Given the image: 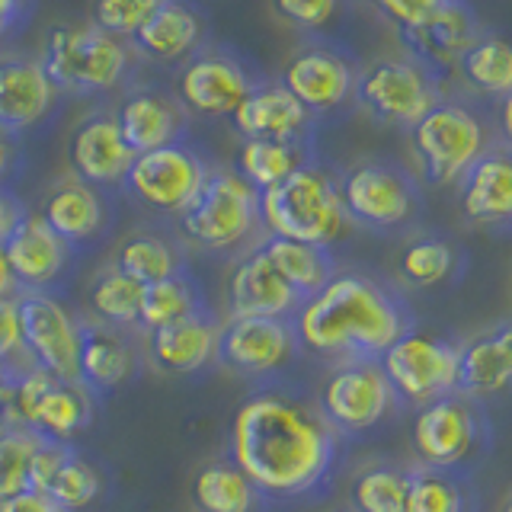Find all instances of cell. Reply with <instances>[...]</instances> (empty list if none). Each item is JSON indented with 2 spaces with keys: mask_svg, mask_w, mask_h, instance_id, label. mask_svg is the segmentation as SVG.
<instances>
[{
  "mask_svg": "<svg viewBox=\"0 0 512 512\" xmlns=\"http://www.w3.org/2000/svg\"><path fill=\"white\" fill-rule=\"evenodd\" d=\"M231 461L266 503L311 500L330 487L340 461V432L320 407L279 388H263L237 407L231 423Z\"/></svg>",
  "mask_w": 512,
  "mask_h": 512,
  "instance_id": "1",
  "label": "cell"
},
{
  "mask_svg": "<svg viewBox=\"0 0 512 512\" xmlns=\"http://www.w3.org/2000/svg\"><path fill=\"white\" fill-rule=\"evenodd\" d=\"M301 349L330 362H378L413 330L404 295L365 272H336L292 317Z\"/></svg>",
  "mask_w": 512,
  "mask_h": 512,
  "instance_id": "2",
  "label": "cell"
},
{
  "mask_svg": "<svg viewBox=\"0 0 512 512\" xmlns=\"http://www.w3.org/2000/svg\"><path fill=\"white\" fill-rule=\"evenodd\" d=\"M260 215L266 234L314 247H333L352 224L340 180L317 160L295 170L285 183L260 192Z\"/></svg>",
  "mask_w": 512,
  "mask_h": 512,
  "instance_id": "3",
  "label": "cell"
},
{
  "mask_svg": "<svg viewBox=\"0 0 512 512\" xmlns=\"http://www.w3.org/2000/svg\"><path fill=\"white\" fill-rule=\"evenodd\" d=\"M189 247L215 256L247 253L266 237L260 215V192L228 167H212L202 192L176 218Z\"/></svg>",
  "mask_w": 512,
  "mask_h": 512,
  "instance_id": "4",
  "label": "cell"
},
{
  "mask_svg": "<svg viewBox=\"0 0 512 512\" xmlns=\"http://www.w3.org/2000/svg\"><path fill=\"white\" fill-rule=\"evenodd\" d=\"M135 52L128 42L93 23H61L42 42V68L64 96H103L119 90L132 74Z\"/></svg>",
  "mask_w": 512,
  "mask_h": 512,
  "instance_id": "5",
  "label": "cell"
},
{
  "mask_svg": "<svg viewBox=\"0 0 512 512\" xmlns=\"http://www.w3.org/2000/svg\"><path fill=\"white\" fill-rule=\"evenodd\" d=\"M493 144L490 125L455 100H439L410 128V151L429 186H458Z\"/></svg>",
  "mask_w": 512,
  "mask_h": 512,
  "instance_id": "6",
  "label": "cell"
},
{
  "mask_svg": "<svg viewBox=\"0 0 512 512\" xmlns=\"http://www.w3.org/2000/svg\"><path fill=\"white\" fill-rule=\"evenodd\" d=\"M493 429L480 400L461 391L420 407L410 426V442L423 468L468 474L490 452Z\"/></svg>",
  "mask_w": 512,
  "mask_h": 512,
  "instance_id": "7",
  "label": "cell"
},
{
  "mask_svg": "<svg viewBox=\"0 0 512 512\" xmlns=\"http://www.w3.org/2000/svg\"><path fill=\"white\" fill-rule=\"evenodd\" d=\"M0 413H4L0 426H26L52 442H71L77 432L90 426L93 400L84 384L61 381L42 368H29L16 381L10 404Z\"/></svg>",
  "mask_w": 512,
  "mask_h": 512,
  "instance_id": "8",
  "label": "cell"
},
{
  "mask_svg": "<svg viewBox=\"0 0 512 512\" xmlns=\"http://www.w3.org/2000/svg\"><path fill=\"white\" fill-rule=\"evenodd\" d=\"M317 407L340 436H362L388 423L404 404L378 362H340L330 368Z\"/></svg>",
  "mask_w": 512,
  "mask_h": 512,
  "instance_id": "9",
  "label": "cell"
},
{
  "mask_svg": "<svg viewBox=\"0 0 512 512\" xmlns=\"http://www.w3.org/2000/svg\"><path fill=\"white\" fill-rule=\"evenodd\" d=\"M378 365H381V372L388 375L400 404L420 410L432 404V400L458 391L461 346L445 340V336L410 330L384 352Z\"/></svg>",
  "mask_w": 512,
  "mask_h": 512,
  "instance_id": "10",
  "label": "cell"
},
{
  "mask_svg": "<svg viewBox=\"0 0 512 512\" xmlns=\"http://www.w3.org/2000/svg\"><path fill=\"white\" fill-rule=\"evenodd\" d=\"M208 173H212V167L205 164V157L196 148H189L186 141H180L138 154L122 189L128 192V199L148 208V212L180 218L196 202Z\"/></svg>",
  "mask_w": 512,
  "mask_h": 512,
  "instance_id": "11",
  "label": "cell"
},
{
  "mask_svg": "<svg viewBox=\"0 0 512 512\" xmlns=\"http://www.w3.org/2000/svg\"><path fill=\"white\" fill-rule=\"evenodd\" d=\"M356 100L372 119L410 132L442 96L420 58H381L359 71Z\"/></svg>",
  "mask_w": 512,
  "mask_h": 512,
  "instance_id": "12",
  "label": "cell"
},
{
  "mask_svg": "<svg viewBox=\"0 0 512 512\" xmlns=\"http://www.w3.org/2000/svg\"><path fill=\"white\" fill-rule=\"evenodd\" d=\"M343 202L352 224L372 231L404 228L420 212V186L413 176L388 160H362L340 176Z\"/></svg>",
  "mask_w": 512,
  "mask_h": 512,
  "instance_id": "13",
  "label": "cell"
},
{
  "mask_svg": "<svg viewBox=\"0 0 512 512\" xmlns=\"http://www.w3.org/2000/svg\"><path fill=\"white\" fill-rule=\"evenodd\" d=\"M16 304L32 365L61 381L80 384L84 317H77L55 292H20Z\"/></svg>",
  "mask_w": 512,
  "mask_h": 512,
  "instance_id": "14",
  "label": "cell"
},
{
  "mask_svg": "<svg viewBox=\"0 0 512 512\" xmlns=\"http://www.w3.org/2000/svg\"><path fill=\"white\" fill-rule=\"evenodd\" d=\"M301 356L292 320L228 317L221 324L218 365L247 381H272Z\"/></svg>",
  "mask_w": 512,
  "mask_h": 512,
  "instance_id": "15",
  "label": "cell"
},
{
  "mask_svg": "<svg viewBox=\"0 0 512 512\" xmlns=\"http://www.w3.org/2000/svg\"><path fill=\"white\" fill-rule=\"evenodd\" d=\"M256 80L250 68L237 55L224 48H199L176 77V100L186 112H196L205 119L234 116L240 103L253 93Z\"/></svg>",
  "mask_w": 512,
  "mask_h": 512,
  "instance_id": "16",
  "label": "cell"
},
{
  "mask_svg": "<svg viewBox=\"0 0 512 512\" xmlns=\"http://www.w3.org/2000/svg\"><path fill=\"white\" fill-rule=\"evenodd\" d=\"M356 77L359 71L352 68L346 55L333 52L327 45H304L285 61L279 84L311 116H327L356 96Z\"/></svg>",
  "mask_w": 512,
  "mask_h": 512,
  "instance_id": "17",
  "label": "cell"
},
{
  "mask_svg": "<svg viewBox=\"0 0 512 512\" xmlns=\"http://www.w3.org/2000/svg\"><path fill=\"white\" fill-rule=\"evenodd\" d=\"M135 151L122 138L116 116L106 109L90 112L84 122L74 125L68 138V164L77 180H84L96 189H122L125 176L135 164Z\"/></svg>",
  "mask_w": 512,
  "mask_h": 512,
  "instance_id": "18",
  "label": "cell"
},
{
  "mask_svg": "<svg viewBox=\"0 0 512 512\" xmlns=\"http://www.w3.org/2000/svg\"><path fill=\"white\" fill-rule=\"evenodd\" d=\"M58 90L48 80L39 55H0V132L20 138L39 128L58 106Z\"/></svg>",
  "mask_w": 512,
  "mask_h": 512,
  "instance_id": "19",
  "label": "cell"
},
{
  "mask_svg": "<svg viewBox=\"0 0 512 512\" xmlns=\"http://www.w3.org/2000/svg\"><path fill=\"white\" fill-rule=\"evenodd\" d=\"M301 295L282 279V272L269 263V256L256 244L240 253L224 285V308L228 317H282L292 320L301 308Z\"/></svg>",
  "mask_w": 512,
  "mask_h": 512,
  "instance_id": "20",
  "label": "cell"
},
{
  "mask_svg": "<svg viewBox=\"0 0 512 512\" xmlns=\"http://www.w3.org/2000/svg\"><path fill=\"white\" fill-rule=\"evenodd\" d=\"M4 250L20 292H52L71 272L77 253L68 240H61L48 228L39 212H29L20 221V228L10 234Z\"/></svg>",
  "mask_w": 512,
  "mask_h": 512,
  "instance_id": "21",
  "label": "cell"
},
{
  "mask_svg": "<svg viewBox=\"0 0 512 512\" xmlns=\"http://www.w3.org/2000/svg\"><path fill=\"white\" fill-rule=\"evenodd\" d=\"M458 212L471 228L512 231V148H493L458 183Z\"/></svg>",
  "mask_w": 512,
  "mask_h": 512,
  "instance_id": "22",
  "label": "cell"
},
{
  "mask_svg": "<svg viewBox=\"0 0 512 512\" xmlns=\"http://www.w3.org/2000/svg\"><path fill=\"white\" fill-rule=\"evenodd\" d=\"M148 359L164 375H199L218 362L221 320L212 311H199L176 324L144 333Z\"/></svg>",
  "mask_w": 512,
  "mask_h": 512,
  "instance_id": "23",
  "label": "cell"
},
{
  "mask_svg": "<svg viewBox=\"0 0 512 512\" xmlns=\"http://www.w3.org/2000/svg\"><path fill=\"white\" fill-rule=\"evenodd\" d=\"M39 215L48 228H52L61 240H68L74 250L103 240L112 224L106 192L84 183V180H77V176H68V180L55 183L45 192Z\"/></svg>",
  "mask_w": 512,
  "mask_h": 512,
  "instance_id": "24",
  "label": "cell"
},
{
  "mask_svg": "<svg viewBox=\"0 0 512 512\" xmlns=\"http://www.w3.org/2000/svg\"><path fill=\"white\" fill-rule=\"evenodd\" d=\"M122 138L135 154H148L167 144H180L186 135V109L176 96L157 87H135L128 90L119 106L112 109Z\"/></svg>",
  "mask_w": 512,
  "mask_h": 512,
  "instance_id": "25",
  "label": "cell"
},
{
  "mask_svg": "<svg viewBox=\"0 0 512 512\" xmlns=\"http://www.w3.org/2000/svg\"><path fill=\"white\" fill-rule=\"evenodd\" d=\"M480 36H484V26H480L471 7L461 4V0H448V4H442L426 23L404 32L407 45L413 48V58H420L429 71L458 68L464 52H468Z\"/></svg>",
  "mask_w": 512,
  "mask_h": 512,
  "instance_id": "26",
  "label": "cell"
},
{
  "mask_svg": "<svg viewBox=\"0 0 512 512\" xmlns=\"http://www.w3.org/2000/svg\"><path fill=\"white\" fill-rule=\"evenodd\" d=\"M234 128L247 138L308 141L314 116L282 84H256L231 116Z\"/></svg>",
  "mask_w": 512,
  "mask_h": 512,
  "instance_id": "27",
  "label": "cell"
},
{
  "mask_svg": "<svg viewBox=\"0 0 512 512\" xmlns=\"http://www.w3.org/2000/svg\"><path fill=\"white\" fill-rule=\"evenodd\" d=\"M205 36V20L202 13L186 4V0H164L157 13L138 29L132 39L135 52L154 64H176L189 61L199 52Z\"/></svg>",
  "mask_w": 512,
  "mask_h": 512,
  "instance_id": "28",
  "label": "cell"
},
{
  "mask_svg": "<svg viewBox=\"0 0 512 512\" xmlns=\"http://www.w3.org/2000/svg\"><path fill=\"white\" fill-rule=\"evenodd\" d=\"M512 388V320L474 336L461 346L458 391L484 400Z\"/></svg>",
  "mask_w": 512,
  "mask_h": 512,
  "instance_id": "29",
  "label": "cell"
},
{
  "mask_svg": "<svg viewBox=\"0 0 512 512\" xmlns=\"http://www.w3.org/2000/svg\"><path fill=\"white\" fill-rule=\"evenodd\" d=\"M135 372V343L125 330L106 327L100 320H84L80 343V384L90 394H109Z\"/></svg>",
  "mask_w": 512,
  "mask_h": 512,
  "instance_id": "30",
  "label": "cell"
},
{
  "mask_svg": "<svg viewBox=\"0 0 512 512\" xmlns=\"http://www.w3.org/2000/svg\"><path fill=\"white\" fill-rule=\"evenodd\" d=\"M192 503L199 512H263L266 496L231 458H221L192 477Z\"/></svg>",
  "mask_w": 512,
  "mask_h": 512,
  "instance_id": "31",
  "label": "cell"
},
{
  "mask_svg": "<svg viewBox=\"0 0 512 512\" xmlns=\"http://www.w3.org/2000/svg\"><path fill=\"white\" fill-rule=\"evenodd\" d=\"M260 250L269 256V263L282 272V279L301 295V301L314 298L320 288L340 272L330 247H314V244H301V240L266 234L260 240Z\"/></svg>",
  "mask_w": 512,
  "mask_h": 512,
  "instance_id": "32",
  "label": "cell"
},
{
  "mask_svg": "<svg viewBox=\"0 0 512 512\" xmlns=\"http://www.w3.org/2000/svg\"><path fill=\"white\" fill-rule=\"evenodd\" d=\"M308 141H272V138H247L237 151V173L256 189L266 192L285 183L295 170L311 164Z\"/></svg>",
  "mask_w": 512,
  "mask_h": 512,
  "instance_id": "33",
  "label": "cell"
},
{
  "mask_svg": "<svg viewBox=\"0 0 512 512\" xmlns=\"http://www.w3.org/2000/svg\"><path fill=\"white\" fill-rule=\"evenodd\" d=\"M141 295L144 285L135 282L132 276H125L116 263H109L90 279L87 288L90 320H100L106 327L132 333L141 324Z\"/></svg>",
  "mask_w": 512,
  "mask_h": 512,
  "instance_id": "34",
  "label": "cell"
},
{
  "mask_svg": "<svg viewBox=\"0 0 512 512\" xmlns=\"http://www.w3.org/2000/svg\"><path fill=\"white\" fill-rule=\"evenodd\" d=\"M112 263L141 285L170 279L186 269L183 250L176 247V240H170L160 231H132L128 237H122Z\"/></svg>",
  "mask_w": 512,
  "mask_h": 512,
  "instance_id": "35",
  "label": "cell"
},
{
  "mask_svg": "<svg viewBox=\"0 0 512 512\" xmlns=\"http://www.w3.org/2000/svg\"><path fill=\"white\" fill-rule=\"evenodd\" d=\"M480 500L468 474L436 471L416 464L410 468L407 512H477Z\"/></svg>",
  "mask_w": 512,
  "mask_h": 512,
  "instance_id": "36",
  "label": "cell"
},
{
  "mask_svg": "<svg viewBox=\"0 0 512 512\" xmlns=\"http://www.w3.org/2000/svg\"><path fill=\"white\" fill-rule=\"evenodd\" d=\"M199 311H208L205 295L199 282L189 276V272H176L170 279H160L144 285V295H141V333H151L157 327H167L176 324V320L192 317Z\"/></svg>",
  "mask_w": 512,
  "mask_h": 512,
  "instance_id": "37",
  "label": "cell"
},
{
  "mask_svg": "<svg viewBox=\"0 0 512 512\" xmlns=\"http://www.w3.org/2000/svg\"><path fill=\"white\" fill-rule=\"evenodd\" d=\"M455 71L471 93L503 100L512 90V42L500 36H487L484 32V36L464 52Z\"/></svg>",
  "mask_w": 512,
  "mask_h": 512,
  "instance_id": "38",
  "label": "cell"
},
{
  "mask_svg": "<svg viewBox=\"0 0 512 512\" xmlns=\"http://www.w3.org/2000/svg\"><path fill=\"white\" fill-rule=\"evenodd\" d=\"M461 269V253L452 240L423 234L407 240V247L400 250V279L413 288H439L455 282Z\"/></svg>",
  "mask_w": 512,
  "mask_h": 512,
  "instance_id": "39",
  "label": "cell"
},
{
  "mask_svg": "<svg viewBox=\"0 0 512 512\" xmlns=\"http://www.w3.org/2000/svg\"><path fill=\"white\" fill-rule=\"evenodd\" d=\"M410 468L397 464H368L349 487V506L356 512H407Z\"/></svg>",
  "mask_w": 512,
  "mask_h": 512,
  "instance_id": "40",
  "label": "cell"
},
{
  "mask_svg": "<svg viewBox=\"0 0 512 512\" xmlns=\"http://www.w3.org/2000/svg\"><path fill=\"white\" fill-rule=\"evenodd\" d=\"M45 493L52 496L61 509L84 512V509H90L96 500H100L103 474H100V468H96L93 461H87L84 455H80L74 445H68V452H64L58 471L52 477V484H48Z\"/></svg>",
  "mask_w": 512,
  "mask_h": 512,
  "instance_id": "41",
  "label": "cell"
},
{
  "mask_svg": "<svg viewBox=\"0 0 512 512\" xmlns=\"http://www.w3.org/2000/svg\"><path fill=\"white\" fill-rule=\"evenodd\" d=\"M42 442L45 436L26 426H0V500L29 490L32 458Z\"/></svg>",
  "mask_w": 512,
  "mask_h": 512,
  "instance_id": "42",
  "label": "cell"
},
{
  "mask_svg": "<svg viewBox=\"0 0 512 512\" xmlns=\"http://www.w3.org/2000/svg\"><path fill=\"white\" fill-rule=\"evenodd\" d=\"M164 0H90V23L122 42H132Z\"/></svg>",
  "mask_w": 512,
  "mask_h": 512,
  "instance_id": "43",
  "label": "cell"
},
{
  "mask_svg": "<svg viewBox=\"0 0 512 512\" xmlns=\"http://www.w3.org/2000/svg\"><path fill=\"white\" fill-rule=\"evenodd\" d=\"M0 359L10 362L13 368H20V372L36 368L26 349L20 304H16V298H0Z\"/></svg>",
  "mask_w": 512,
  "mask_h": 512,
  "instance_id": "44",
  "label": "cell"
},
{
  "mask_svg": "<svg viewBox=\"0 0 512 512\" xmlns=\"http://www.w3.org/2000/svg\"><path fill=\"white\" fill-rule=\"evenodd\" d=\"M272 10L282 23L314 32L333 20L336 10H340V0H272Z\"/></svg>",
  "mask_w": 512,
  "mask_h": 512,
  "instance_id": "45",
  "label": "cell"
},
{
  "mask_svg": "<svg viewBox=\"0 0 512 512\" xmlns=\"http://www.w3.org/2000/svg\"><path fill=\"white\" fill-rule=\"evenodd\" d=\"M368 4L378 7L400 32H410L420 23H426L448 0H368Z\"/></svg>",
  "mask_w": 512,
  "mask_h": 512,
  "instance_id": "46",
  "label": "cell"
},
{
  "mask_svg": "<svg viewBox=\"0 0 512 512\" xmlns=\"http://www.w3.org/2000/svg\"><path fill=\"white\" fill-rule=\"evenodd\" d=\"M32 13H36V0H0V42L23 32V26L32 20Z\"/></svg>",
  "mask_w": 512,
  "mask_h": 512,
  "instance_id": "47",
  "label": "cell"
},
{
  "mask_svg": "<svg viewBox=\"0 0 512 512\" xmlns=\"http://www.w3.org/2000/svg\"><path fill=\"white\" fill-rule=\"evenodd\" d=\"M29 212H26V205H23V199L16 196L13 189H7V186H0V247L7 244L10 240V234L20 228V221L26 218Z\"/></svg>",
  "mask_w": 512,
  "mask_h": 512,
  "instance_id": "48",
  "label": "cell"
},
{
  "mask_svg": "<svg viewBox=\"0 0 512 512\" xmlns=\"http://www.w3.org/2000/svg\"><path fill=\"white\" fill-rule=\"evenodd\" d=\"M0 512H68V509H61L48 493L23 490V493L7 496V500H0Z\"/></svg>",
  "mask_w": 512,
  "mask_h": 512,
  "instance_id": "49",
  "label": "cell"
},
{
  "mask_svg": "<svg viewBox=\"0 0 512 512\" xmlns=\"http://www.w3.org/2000/svg\"><path fill=\"white\" fill-rule=\"evenodd\" d=\"M16 167H20V148H16V138L0 132V186L10 183Z\"/></svg>",
  "mask_w": 512,
  "mask_h": 512,
  "instance_id": "50",
  "label": "cell"
},
{
  "mask_svg": "<svg viewBox=\"0 0 512 512\" xmlns=\"http://www.w3.org/2000/svg\"><path fill=\"white\" fill-rule=\"evenodd\" d=\"M496 135H500V144L512 148V90L496 106Z\"/></svg>",
  "mask_w": 512,
  "mask_h": 512,
  "instance_id": "51",
  "label": "cell"
},
{
  "mask_svg": "<svg viewBox=\"0 0 512 512\" xmlns=\"http://www.w3.org/2000/svg\"><path fill=\"white\" fill-rule=\"evenodd\" d=\"M26 372H20V368H13L10 362L0 359V410H4L10 404V397L16 391V381H20Z\"/></svg>",
  "mask_w": 512,
  "mask_h": 512,
  "instance_id": "52",
  "label": "cell"
},
{
  "mask_svg": "<svg viewBox=\"0 0 512 512\" xmlns=\"http://www.w3.org/2000/svg\"><path fill=\"white\" fill-rule=\"evenodd\" d=\"M20 295V285L13 279V269L7 263V250L0 247V298H16Z\"/></svg>",
  "mask_w": 512,
  "mask_h": 512,
  "instance_id": "53",
  "label": "cell"
},
{
  "mask_svg": "<svg viewBox=\"0 0 512 512\" xmlns=\"http://www.w3.org/2000/svg\"><path fill=\"white\" fill-rule=\"evenodd\" d=\"M503 512H512V496H509V503L503 506Z\"/></svg>",
  "mask_w": 512,
  "mask_h": 512,
  "instance_id": "54",
  "label": "cell"
},
{
  "mask_svg": "<svg viewBox=\"0 0 512 512\" xmlns=\"http://www.w3.org/2000/svg\"><path fill=\"white\" fill-rule=\"evenodd\" d=\"M340 512H356V509H352V506H349V509H340Z\"/></svg>",
  "mask_w": 512,
  "mask_h": 512,
  "instance_id": "55",
  "label": "cell"
}]
</instances>
